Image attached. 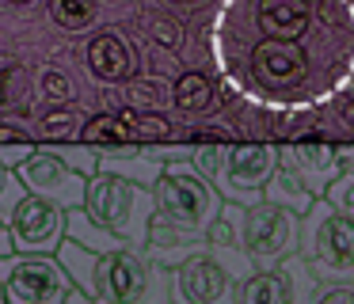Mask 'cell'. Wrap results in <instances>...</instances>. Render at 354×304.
I'll list each match as a JSON object with an SVG mask.
<instances>
[{"mask_svg":"<svg viewBox=\"0 0 354 304\" xmlns=\"http://www.w3.org/2000/svg\"><path fill=\"white\" fill-rule=\"evenodd\" d=\"M84 209L95 225H103L111 236H118L126 247L141 251L149 243V228H153V217H156V198L149 187L118 179L111 171H95L88 179Z\"/></svg>","mask_w":354,"mask_h":304,"instance_id":"obj_1","label":"cell"},{"mask_svg":"<svg viewBox=\"0 0 354 304\" xmlns=\"http://www.w3.org/2000/svg\"><path fill=\"white\" fill-rule=\"evenodd\" d=\"M88 296L95 304H171V274L141 251H107L95 255Z\"/></svg>","mask_w":354,"mask_h":304,"instance_id":"obj_2","label":"cell"},{"mask_svg":"<svg viewBox=\"0 0 354 304\" xmlns=\"http://www.w3.org/2000/svg\"><path fill=\"white\" fill-rule=\"evenodd\" d=\"M301 258L316 278L354 281V220L343 217L328 198H316L301 217Z\"/></svg>","mask_w":354,"mask_h":304,"instance_id":"obj_3","label":"cell"},{"mask_svg":"<svg viewBox=\"0 0 354 304\" xmlns=\"http://www.w3.org/2000/svg\"><path fill=\"white\" fill-rule=\"evenodd\" d=\"M73 278L57 255H8L0 258V301L4 304H65Z\"/></svg>","mask_w":354,"mask_h":304,"instance_id":"obj_4","label":"cell"},{"mask_svg":"<svg viewBox=\"0 0 354 304\" xmlns=\"http://www.w3.org/2000/svg\"><path fill=\"white\" fill-rule=\"evenodd\" d=\"M301 247V217L286 205L259 202L252 209H244V255L252 258V266H270L286 263L290 255H297Z\"/></svg>","mask_w":354,"mask_h":304,"instance_id":"obj_5","label":"cell"},{"mask_svg":"<svg viewBox=\"0 0 354 304\" xmlns=\"http://www.w3.org/2000/svg\"><path fill=\"white\" fill-rule=\"evenodd\" d=\"M236 270L221 258V247L191 255L171 270V296L176 304H236Z\"/></svg>","mask_w":354,"mask_h":304,"instance_id":"obj_6","label":"cell"},{"mask_svg":"<svg viewBox=\"0 0 354 304\" xmlns=\"http://www.w3.org/2000/svg\"><path fill=\"white\" fill-rule=\"evenodd\" d=\"M278 167V152L270 144H236V149H225V160H221V171H217L214 182H221V194L229 202L252 205L263 202V187L270 182Z\"/></svg>","mask_w":354,"mask_h":304,"instance_id":"obj_7","label":"cell"},{"mask_svg":"<svg viewBox=\"0 0 354 304\" xmlns=\"http://www.w3.org/2000/svg\"><path fill=\"white\" fill-rule=\"evenodd\" d=\"M65 217H69V209L46 202V198L24 194L8 217L16 255H57V247L65 243Z\"/></svg>","mask_w":354,"mask_h":304,"instance_id":"obj_8","label":"cell"},{"mask_svg":"<svg viewBox=\"0 0 354 304\" xmlns=\"http://www.w3.org/2000/svg\"><path fill=\"white\" fill-rule=\"evenodd\" d=\"M16 179L27 187V194L46 198L62 209H80L88 194V179L77 175L69 164H62L50 149H35V156L16 167Z\"/></svg>","mask_w":354,"mask_h":304,"instance_id":"obj_9","label":"cell"},{"mask_svg":"<svg viewBox=\"0 0 354 304\" xmlns=\"http://www.w3.org/2000/svg\"><path fill=\"white\" fill-rule=\"evenodd\" d=\"M308 285V263L301 255H290L274 270H255L240 281L236 304H293Z\"/></svg>","mask_w":354,"mask_h":304,"instance_id":"obj_10","label":"cell"},{"mask_svg":"<svg viewBox=\"0 0 354 304\" xmlns=\"http://www.w3.org/2000/svg\"><path fill=\"white\" fill-rule=\"evenodd\" d=\"M263 202L286 205V209H293L297 217H305L308 205L316 202L313 187H308V179L297 171V164L290 160V152H278V167H274V175H270V182L263 187Z\"/></svg>","mask_w":354,"mask_h":304,"instance_id":"obj_11","label":"cell"},{"mask_svg":"<svg viewBox=\"0 0 354 304\" xmlns=\"http://www.w3.org/2000/svg\"><path fill=\"white\" fill-rule=\"evenodd\" d=\"M88 68H92L100 80L118 84V80H130L133 76V50L122 35L107 30V35H95L88 42Z\"/></svg>","mask_w":354,"mask_h":304,"instance_id":"obj_12","label":"cell"},{"mask_svg":"<svg viewBox=\"0 0 354 304\" xmlns=\"http://www.w3.org/2000/svg\"><path fill=\"white\" fill-rule=\"evenodd\" d=\"M255 73H259L263 84H290L301 76V53L290 50L286 42H274V38H267V42L255 50Z\"/></svg>","mask_w":354,"mask_h":304,"instance_id":"obj_13","label":"cell"},{"mask_svg":"<svg viewBox=\"0 0 354 304\" xmlns=\"http://www.w3.org/2000/svg\"><path fill=\"white\" fill-rule=\"evenodd\" d=\"M100 171H111L118 179H130L138 187L153 190L164 171V160H156L153 152H122V156L115 152V156H100Z\"/></svg>","mask_w":354,"mask_h":304,"instance_id":"obj_14","label":"cell"},{"mask_svg":"<svg viewBox=\"0 0 354 304\" xmlns=\"http://www.w3.org/2000/svg\"><path fill=\"white\" fill-rule=\"evenodd\" d=\"M65 240L80 243V247L95 251V255H107V251H122V247H126L118 236H111L103 225H95V220L88 217L84 205H80V209H69V217H65ZM130 251H133V247H130Z\"/></svg>","mask_w":354,"mask_h":304,"instance_id":"obj_15","label":"cell"},{"mask_svg":"<svg viewBox=\"0 0 354 304\" xmlns=\"http://www.w3.org/2000/svg\"><path fill=\"white\" fill-rule=\"evenodd\" d=\"M308 12L301 0H263L259 8V23L267 35H278V38H293L301 35V27H305Z\"/></svg>","mask_w":354,"mask_h":304,"instance_id":"obj_16","label":"cell"},{"mask_svg":"<svg viewBox=\"0 0 354 304\" xmlns=\"http://www.w3.org/2000/svg\"><path fill=\"white\" fill-rule=\"evenodd\" d=\"M171 103H176L179 111H187V114L206 111V106L214 103V84H209V76H202V73H183V76L176 80V88H171Z\"/></svg>","mask_w":354,"mask_h":304,"instance_id":"obj_17","label":"cell"},{"mask_svg":"<svg viewBox=\"0 0 354 304\" xmlns=\"http://www.w3.org/2000/svg\"><path fill=\"white\" fill-rule=\"evenodd\" d=\"M95 15H100L95 0H50V19L69 35H84L95 23Z\"/></svg>","mask_w":354,"mask_h":304,"instance_id":"obj_18","label":"cell"},{"mask_svg":"<svg viewBox=\"0 0 354 304\" xmlns=\"http://www.w3.org/2000/svg\"><path fill=\"white\" fill-rule=\"evenodd\" d=\"M80 137H84L88 144H122V141H133L130 122H126L122 114H95L92 122H84Z\"/></svg>","mask_w":354,"mask_h":304,"instance_id":"obj_19","label":"cell"},{"mask_svg":"<svg viewBox=\"0 0 354 304\" xmlns=\"http://www.w3.org/2000/svg\"><path fill=\"white\" fill-rule=\"evenodd\" d=\"M122 118L130 122L133 141H160V137L171 133V126L160 118V114H133V111H122Z\"/></svg>","mask_w":354,"mask_h":304,"instance_id":"obj_20","label":"cell"},{"mask_svg":"<svg viewBox=\"0 0 354 304\" xmlns=\"http://www.w3.org/2000/svg\"><path fill=\"white\" fill-rule=\"evenodd\" d=\"M324 198H328L331 205H335L343 217L354 220V171H343L335 182H328V190H324Z\"/></svg>","mask_w":354,"mask_h":304,"instance_id":"obj_21","label":"cell"},{"mask_svg":"<svg viewBox=\"0 0 354 304\" xmlns=\"http://www.w3.org/2000/svg\"><path fill=\"white\" fill-rule=\"evenodd\" d=\"M39 129L46 137H77L84 126H80V114L77 111H50L46 118H42Z\"/></svg>","mask_w":354,"mask_h":304,"instance_id":"obj_22","label":"cell"},{"mask_svg":"<svg viewBox=\"0 0 354 304\" xmlns=\"http://www.w3.org/2000/svg\"><path fill=\"white\" fill-rule=\"evenodd\" d=\"M50 152H54L62 164H69L77 175H84V179H92V175L100 171V156L88 152V149H50Z\"/></svg>","mask_w":354,"mask_h":304,"instance_id":"obj_23","label":"cell"},{"mask_svg":"<svg viewBox=\"0 0 354 304\" xmlns=\"http://www.w3.org/2000/svg\"><path fill=\"white\" fill-rule=\"evenodd\" d=\"M130 99L138 106H160L168 95H164V84L160 80H133L130 84Z\"/></svg>","mask_w":354,"mask_h":304,"instance_id":"obj_24","label":"cell"},{"mask_svg":"<svg viewBox=\"0 0 354 304\" xmlns=\"http://www.w3.org/2000/svg\"><path fill=\"white\" fill-rule=\"evenodd\" d=\"M149 35H153V42H160V46H179V23L176 19H164V15H153L149 19Z\"/></svg>","mask_w":354,"mask_h":304,"instance_id":"obj_25","label":"cell"},{"mask_svg":"<svg viewBox=\"0 0 354 304\" xmlns=\"http://www.w3.org/2000/svg\"><path fill=\"white\" fill-rule=\"evenodd\" d=\"M42 95H46V99H54V103H62V99H69V95H73V84H69V76H65V73H54V68H50V73L42 76Z\"/></svg>","mask_w":354,"mask_h":304,"instance_id":"obj_26","label":"cell"},{"mask_svg":"<svg viewBox=\"0 0 354 304\" xmlns=\"http://www.w3.org/2000/svg\"><path fill=\"white\" fill-rule=\"evenodd\" d=\"M24 194H27V187L16 179V171H12V175H8V182H4V190H0V217L8 220V217H12V209L19 205V198H24Z\"/></svg>","mask_w":354,"mask_h":304,"instance_id":"obj_27","label":"cell"},{"mask_svg":"<svg viewBox=\"0 0 354 304\" xmlns=\"http://www.w3.org/2000/svg\"><path fill=\"white\" fill-rule=\"evenodd\" d=\"M35 156V144L31 141H16V144H0V164L8 167V171H16L24 160Z\"/></svg>","mask_w":354,"mask_h":304,"instance_id":"obj_28","label":"cell"},{"mask_svg":"<svg viewBox=\"0 0 354 304\" xmlns=\"http://www.w3.org/2000/svg\"><path fill=\"white\" fill-rule=\"evenodd\" d=\"M308 304H354V285H328V289H320Z\"/></svg>","mask_w":354,"mask_h":304,"instance_id":"obj_29","label":"cell"},{"mask_svg":"<svg viewBox=\"0 0 354 304\" xmlns=\"http://www.w3.org/2000/svg\"><path fill=\"white\" fill-rule=\"evenodd\" d=\"M8 255H16V240H12L8 220L0 217V258H8Z\"/></svg>","mask_w":354,"mask_h":304,"instance_id":"obj_30","label":"cell"},{"mask_svg":"<svg viewBox=\"0 0 354 304\" xmlns=\"http://www.w3.org/2000/svg\"><path fill=\"white\" fill-rule=\"evenodd\" d=\"M16 141H31V137L12 129V126H0V144H16Z\"/></svg>","mask_w":354,"mask_h":304,"instance_id":"obj_31","label":"cell"},{"mask_svg":"<svg viewBox=\"0 0 354 304\" xmlns=\"http://www.w3.org/2000/svg\"><path fill=\"white\" fill-rule=\"evenodd\" d=\"M65 304H95V301H92V296H84L80 289H73V293L65 296Z\"/></svg>","mask_w":354,"mask_h":304,"instance_id":"obj_32","label":"cell"},{"mask_svg":"<svg viewBox=\"0 0 354 304\" xmlns=\"http://www.w3.org/2000/svg\"><path fill=\"white\" fill-rule=\"evenodd\" d=\"M164 4H171V8H183V12H187V8H198L202 0H164Z\"/></svg>","mask_w":354,"mask_h":304,"instance_id":"obj_33","label":"cell"},{"mask_svg":"<svg viewBox=\"0 0 354 304\" xmlns=\"http://www.w3.org/2000/svg\"><path fill=\"white\" fill-rule=\"evenodd\" d=\"M8 175H12V171H8L4 164H0V190H4V182H8Z\"/></svg>","mask_w":354,"mask_h":304,"instance_id":"obj_34","label":"cell"},{"mask_svg":"<svg viewBox=\"0 0 354 304\" xmlns=\"http://www.w3.org/2000/svg\"><path fill=\"white\" fill-rule=\"evenodd\" d=\"M8 4H19V8H27V4H35V0H8Z\"/></svg>","mask_w":354,"mask_h":304,"instance_id":"obj_35","label":"cell"}]
</instances>
